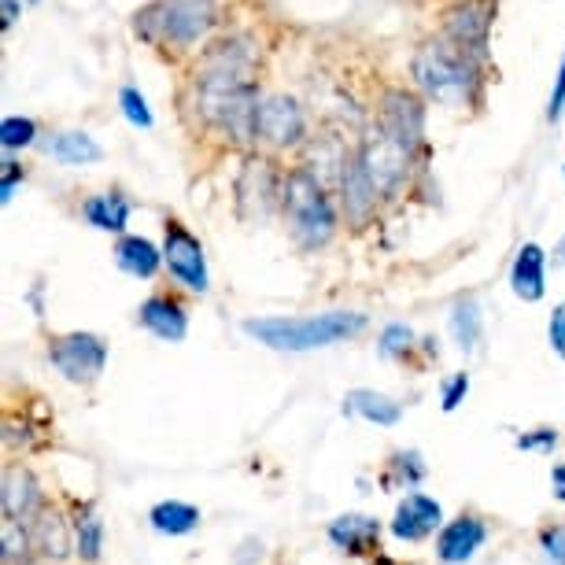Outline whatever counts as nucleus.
Segmentation results:
<instances>
[{
  "label": "nucleus",
  "mask_w": 565,
  "mask_h": 565,
  "mask_svg": "<svg viewBox=\"0 0 565 565\" xmlns=\"http://www.w3.org/2000/svg\"><path fill=\"white\" fill-rule=\"evenodd\" d=\"M510 289L525 303L543 300V292H547V252L540 244H525L518 252L514 266H510Z\"/></svg>",
  "instance_id": "18"
},
{
  "label": "nucleus",
  "mask_w": 565,
  "mask_h": 565,
  "mask_svg": "<svg viewBox=\"0 0 565 565\" xmlns=\"http://www.w3.org/2000/svg\"><path fill=\"white\" fill-rule=\"evenodd\" d=\"M344 411L355 414V418L370 422V425H396L403 418V407L385 392H373V388H351L344 396Z\"/></svg>",
  "instance_id": "21"
},
{
  "label": "nucleus",
  "mask_w": 565,
  "mask_h": 565,
  "mask_svg": "<svg viewBox=\"0 0 565 565\" xmlns=\"http://www.w3.org/2000/svg\"><path fill=\"white\" fill-rule=\"evenodd\" d=\"M359 163H362V170H366V178L373 181V189H377V196H392L403 181H407L414 152L407 145L392 141L388 134L377 130L366 145L359 148Z\"/></svg>",
  "instance_id": "8"
},
{
  "label": "nucleus",
  "mask_w": 565,
  "mask_h": 565,
  "mask_svg": "<svg viewBox=\"0 0 565 565\" xmlns=\"http://www.w3.org/2000/svg\"><path fill=\"white\" fill-rule=\"evenodd\" d=\"M130 211H134V204L122 193H97L82 204L85 222L104 233H122L126 222H130Z\"/></svg>",
  "instance_id": "23"
},
{
  "label": "nucleus",
  "mask_w": 565,
  "mask_h": 565,
  "mask_svg": "<svg viewBox=\"0 0 565 565\" xmlns=\"http://www.w3.org/2000/svg\"><path fill=\"white\" fill-rule=\"evenodd\" d=\"M326 536L351 558H381V521L370 514H340L329 521Z\"/></svg>",
  "instance_id": "15"
},
{
  "label": "nucleus",
  "mask_w": 565,
  "mask_h": 565,
  "mask_svg": "<svg viewBox=\"0 0 565 565\" xmlns=\"http://www.w3.org/2000/svg\"><path fill=\"white\" fill-rule=\"evenodd\" d=\"M307 134L303 108L292 97H263L259 111H255V141L270 145V148H292L300 145Z\"/></svg>",
  "instance_id": "9"
},
{
  "label": "nucleus",
  "mask_w": 565,
  "mask_h": 565,
  "mask_svg": "<svg viewBox=\"0 0 565 565\" xmlns=\"http://www.w3.org/2000/svg\"><path fill=\"white\" fill-rule=\"evenodd\" d=\"M74 554L85 565H97L104 554V521L93 507H82L74 518Z\"/></svg>",
  "instance_id": "26"
},
{
  "label": "nucleus",
  "mask_w": 565,
  "mask_h": 565,
  "mask_svg": "<svg viewBox=\"0 0 565 565\" xmlns=\"http://www.w3.org/2000/svg\"><path fill=\"white\" fill-rule=\"evenodd\" d=\"M45 152L56 159V163H71V167H82V163H97L104 156V148L93 141L89 134H78V130H63V134H52L45 141Z\"/></svg>",
  "instance_id": "24"
},
{
  "label": "nucleus",
  "mask_w": 565,
  "mask_h": 565,
  "mask_svg": "<svg viewBox=\"0 0 565 565\" xmlns=\"http://www.w3.org/2000/svg\"><path fill=\"white\" fill-rule=\"evenodd\" d=\"M377 130L388 134L392 141L407 145L411 152L422 148V134H425V108L422 100L414 97L407 89H388L381 97V119H377Z\"/></svg>",
  "instance_id": "10"
},
{
  "label": "nucleus",
  "mask_w": 565,
  "mask_h": 565,
  "mask_svg": "<svg viewBox=\"0 0 565 565\" xmlns=\"http://www.w3.org/2000/svg\"><path fill=\"white\" fill-rule=\"evenodd\" d=\"M38 141V122L34 119H23V115H8L4 122H0V145L8 148V152H15V148H26Z\"/></svg>",
  "instance_id": "29"
},
{
  "label": "nucleus",
  "mask_w": 565,
  "mask_h": 565,
  "mask_svg": "<svg viewBox=\"0 0 565 565\" xmlns=\"http://www.w3.org/2000/svg\"><path fill=\"white\" fill-rule=\"evenodd\" d=\"M281 207H285V222H289L292 241L300 244V248L315 252L333 241L337 207L311 170H292V174H285Z\"/></svg>",
  "instance_id": "4"
},
{
  "label": "nucleus",
  "mask_w": 565,
  "mask_h": 565,
  "mask_svg": "<svg viewBox=\"0 0 565 565\" xmlns=\"http://www.w3.org/2000/svg\"><path fill=\"white\" fill-rule=\"evenodd\" d=\"M370 565H403V562H396V558H388V554H381V558H373Z\"/></svg>",
  "instance_id": "41"
},
{
  "label": "nucleus",
  "mask_w": 565,
  "mask_h": 565,
  "mask_svg": "<svg viewBox=\"0 0 565 565\" xmlns=\"http://www.w3.org/2000/svg\"><path fill=\"white\" fill-rule=\"evenodd\" d=\"M115 263H119L126 274L145 277V281L159 274V266H167L163 252H159L148 237H122L115 244Z\"/></svg>",
  "instance_id": "22"
},
{
  "label": "nucleus",
  "mask_w": 565,
  "mask_h": 565,
  "mask_svg": "<svg viewBox=\"0 0 565 565\" xmlns=\"http://www.w3.org/2000/svg\"><path fill=\"white\" fill-rule=\"evenodd\" d=\"M562 174H565V167H562Z\"/></svg>",
  "instance_id": "44"
},
{
  "label": "nucleus",
  "mask_w": 565,
  "mask_h": 565,
  "mask_svg": "<svg viewBox=\"0 0 565 565\" xmlns=\"http://www.w3.org/2000/svg\"><path fill=\"white\" fill-rule=\"evenodd\" d=\"M340 193H344V211L348 218L362 226L373 207H377V189H373V181L366 178V170H362L359 156L344 159V170H340Z\"/></svg>",
  "instance_id": "20"
},
{
  "label": "nucleus",
  "mask_w": 565,
  "mask_h": 565,
  "mask_svg": "<svg viewBox=\"0 0 565 565\" xmlns=\"http://www.w3.org/2000/svg\"><path fill=\"white\" fill-rule=\"evenodd\" d=\"M466 392H469V373H455V377L444 385V399H440V403H444V411H447V414L458 411V403L466 399Z\"/></svg>",
  "instance_id": "35"
},
{
  "label": "nucleus",
  "mask_w": 565,
  "mask_h": 565,
  "mask_svg": "<svg viewBox=\"0 0 565 565\" xmlns=\"http://www.w3.org/2000/svg\"><path fill=\"white\" fill-rule=\"evenodd\" d=\"M0 551H4V562L8 565H26L34 562V540H30V525L23 521H0Z\"/></svg>",
  "instance_id": "28"
},
{
  "label": "nucleus",
  "mask_w": 565,
  "mask_h": 565,
  "mask_svg": "<svg viewBox=\"0 0 565 565\" xmlns=\"http://www.w3.org/2000/svg\"><path fill=\"white\" fill-rule=\"evenodd\" d=\"M137 326H145L148 333L159 337V340L178 344V340H185V333H189V311H185V303H181L178 296L156 292V296H148L141 307H137Z\"/></svg>",
  "instance_id": "16"
},
{
  "label": "nucleus",
  "mask_w": 565,
  "mask_h": 565,
  "mask_svg": "<svg viewBox=\"0 0 565 565\" xmlns=\"http://www.w3.org/2000/svg\"><path fill=\"white\" fill-rule=\"evenodd\" d=\"M370 326L366 315L359 311H326V315H303V318H244V337L259 340L274 351H315L340 344V340L359 337Z\"/></svg>",
  "instance_id": "2"
},
{
  "label": "nucleus",
  "mask_w": 565,
  "mask_h": 565,
  "mask_svg": "<svg viewBox=\"0 0 565 565\" xmlns=\"http://www.w3.org/2000/svg\"><path fill=\"white\" fill-rule=\"evenodd\" d=\"M215 19V0H152L137 12V34L159 49H193Z\"/></svg>",
  "instance_id": "5"
},
{
  "label": "nucleus",
  "mask_w": 565,
  "mask_h": 565,
  "mask_svg": "<svg viewBox=\"0 0 565 565\" xmlns=\"http://www.w3.org/2000/svg\"><path fill=\"white\" fill-rule=\"evenodd\" d=\"M484 540H488L484 518L473 514V510H462V514L447 521L440 529V536H436V558L444 565H466L484 547Z\"/></svg>",
  "instance_id": "13"
},
{
  "label": "nucleus",
  "mask_w": 565,
  "mask_h": 565,
  "mask_svg": "<svg viewBox=\"0 0 565 565\" xmlns=\"http://www.w3.org/2000/svg\"><path fill=\"white\" fill-rule=\"evenodd\" d=\"M554 255H558V263H565V241H562V248H558V252H554Z\"/></svg>",
  "instance_id": "42"
},
{
  "label": "nucleus",
  "mask_w": 565,
  "mask_h": 565,
  "mask_svg": "<svg viewBox=\"0 0 565 565\" xmlns=\"http://www.w3.org/2000/svg\"><path fill=\"white\" fill-rule=\"evenodd\" d=\"M451 333H455L458 348H462V351H473L477 344H481V303H477L473 296H466V300L455 303Z\"/></svg>",
  "instance_id": "27"
},
{
  "label": "nucleus",
  "mask_w": 565,
  "mask_h": 565,
  "mask_svg": "<svg viewBox=\"0 0 565 565\" xmlns=\"http://www.w3.org/2000/svg\"><path fill=\"white\" fill-rule=\"evenodd\" d=\"M547 337H551V348L565 359V303L554 307L551 326H547Z\"/></svg>",
  "instance_id": "37"
},
{
  "label": "nucleus",
  "mask_w": 565,
  "mask_h": 565,
  "mask_svg": "<svg viewBox=\"0 0 565 565\" xmlns=\"http://www.w3.org/2000/svg\"><path fill=\"white\" fill-rule=\"evenodd\" d=\"M148 521L163 536H189L200 525V510L193 503H181V499H163V503L148 510Z\"/></svg>",
  "instance_id": "25"
},
{
  "label": "nucleus",
  "mask_w": 565,
  "mask_h": 565,
  "mask_svg": "<svg viewBox=\"0 0 565 565\" xmlns=\"http://www.w3.org/2000/svg\"><path fill=\"white\" fill-rule=\"evenodd\" d=\"M30 540L41 562H67L74 554V521H67L56 507H45L30 521Z\"/></svg>",
  "instance_id": "17"
},
{
  "label": "nucleus",
  "mask_w": 565,
  "mask_h": 565,
  "mask_svg": "<svg viewBox=\"0 0 565 565\" xmlns=\"http://www.w3.org/2000/svg\"><path fill=\"white\" fill-rule=\"evenodd\" d=\"M163 259L167 270L178 285H185L189 292L204 296L211 289V274H207V255L196 233H189L178 218L163 222Z\"/></svg>",
  "instance_id": "7"
},
{
  "label": "nucleus",
  "mask_w": 565,
  "mask_h": 565,
  "mask_svg": "<svg viewBox=\"0 0 565 565\" xmlns=\"http://www.w3.org/2000/svg\"><path fill=\"white\" fill-rule=\"evenodd\" d=\"M565 111V60H562V71H558V82H554V93H551V108H547V119L558 122Z\"/></svg>",
  "instance_id": "38"
},
{
  "label": "nucleus",
  "mask_w": 565,
  "mask_h": 565,
  "mask_svg": "<svg viewBox=\"0 0 565 565\" xmlns=\"http://www.w3.org/2000/svg\"><path fill=\"white\" fill-rule=\"evenodd\" d=\"M281 189H285V178L277 174L270 159H248L237 178V204L244 215H266L274 207V200H281Z\"/></svg>",
  "instance_id": "12"
},
{
  "label": "nucleus",
  "mask_w": 565,
  "mask_h": 565,
  "mask_svg": "<svg viewBox=\"0 0 565 565\" xmlns=\"http://www.w3.org/2000/svg\"><path fill=\"white\" fill-rule=\"evenodd\" d=\"M26 565H52V562H41V558H34V562H26Z\"/></svg>",
  "instance_id": "43"
},
{
  "label": "nucleus",
  "mask_w": 565,
  "mask_h": 565,
  "mask_svg": "<svg viewBox=\"0 0 565 565\" xmlns=\"http://www.w3.org/2000/svg\"><path fill=\"white\" fill-rule=\"evenodd\" d=\"M540 547H543V554H547V562L565 565V521L562 525H547L540 532Z\"/></svg>",
  "instance_id": "33"
},
{
  "label": "nucleus",
  "mask_w": 565,
  "mask_h": 565,
  "mask_svg": "<svg viewBox=\"0 0 565 565\" xmlns=\"http://www.w3.org/2000/svg\"><path fill=\"white\" fill-rule=\"evenodd\" d=\"M411 348H414L411 326L392 322V326L385 329V333H381V355H385V359H407V355H411Z\"/></svg>",
  "instance_id": "30"
},
{
  "label": "nucleus",
  "mask_w": 565,
  "mask_h": 565,
  "mask_svg": "<svg viewBox=\"0 0 565 565\" xmlns=\"http://www.w3.org/2000/svg\"><path fill=\"white\" fill-rule=\"evenodd\" d=\"M26 174H23V167L15 163V159H4V174H0V200H12V193H15V185L23 181Z\"/></svg>",
  "instance_id": "36"
},
{
  "label": "nucleus",
  "mask_w": 565,
  "mask_h": 565,
  "mask_svg": "<svg viewBox=\"0 0 565 565\" xmlns=\"http://www.w3.org/2000/svg\"><path fill=\"white\" fill-rule=\"evenodd\" d=\"M444 507L436 503L433 495L425 492H407L399 499L396 514H392V536L396 540H407V543H422L429 540L436 529H444Z\"/></svg>",
  "instance_id": "14"
},
{
  "label": "nucleus",
  "mask_w": 565,
  "mask_h": 565,
  "mask_svg": "<svg viewBox=\"0 0 565 565\" xmlns=\"http://www.w3.org/2000/svg\"><path fill=\"white\" fill-rule=\"evenodd\" d=\"M488 26H492V19H488L484 4H458L447 12V38L458 41L466 52H473L477 60L488 49Z\"/></svg>",
  "instance_id": "19"
},
{
  "label": "nucleus",
  "mask_w": 565,
  "mask_h": 565,
  "mask_svg": "<svg viewBox=\"0 0 565 565\" xmlns=\"http://www.w3.org/2000/svg\"><path fill=\"white\" fill-rule=\"evenodd\" d=\"M414 82L422 85L425 97L462 108V104L473 100L481 71H477L473 52H466L451 38H436L425 41L418 56H414Z\"/></svg>",
  "instance_id": "3"
},
{
  "label": "nucleus",
  "mask_w": 565,
  "mask_h": 565,
  "mask_svg": "<svg viewBox=\"0 0 565 565\" xmlns=\"http://www.w3.org/2000/svg\"><path fill=\"white\" fill-rule=\"evenodd\" d=\"M196 111L207 126L230 134L233 141H255L259 89L252 78V49L244 41H222L204 56L193 78Z\"/></svg>",
  "instance_id": "1"
},
{
  "label": "nucleus",
  "mask_w": 565,
  "mask_h": 565,
  "mask_svg": "<svg viewBox=\"0 0 565 565\" xmlns=\"http://www.w3.org/2000/svg\"><path fill=\"white\" fill-rule=\"evenodd\" d=\"M551 488H554V499L565 503V462H558L551 469Z\"/></svg>",
  "instance_id": "39"
},
{
  "label": "nucleus",
  "mask_w": 565,
  "mask_h": 565,
  "mask_svg": "<svg viewBox=\"0 0 565 565\" xmlns=\"http://www.w3.org/2000/svg\"><path fill=\"white\" fill-rule=\"evenodd\" d=\"M49 507L45 492H41V481L34 477V469L23 462L4 466V484H0V514L8 521H23L30 525L41 510Z\"/></svg>",
  "instance_id": "11"
},
{
  "label": "nucleus",
  "mask_w": 565,
  "mask_h": 565,
  "mask_svg": "<svg viewBox=\"0 0 565 565\" xmlns=\"http://www.w3.org/2000/svg\"><path fill=\"white\" fill-rule=\"evenodd\" d=\"M119 104H122V115L134 126H141V130H148V126H152V111H148V100L134 89V85H126V89L119 93Z\"/></svg>",
  "instance_id": "31"
},
{
  "label": "nucleus",
  "mask_w": 565,
  "mask_h": 565,
  "mask_svg": "<svg viewBox=\"0 0 565 565\" xmlns=\"http://www.w3.org/2000/svg\"><path fill=\"white\" fill-rule=\"evenodd\" d=\"M388 466H392V473H399V481L407 484V488H414L425 477V466H422L418 451H396Z\"/></svg>",
  "instance_id": "32"
},
{
  "label": "nucleus",
  "mask_w": 565,
  "mask_h": 565,
  "mask_svg": "<svg viewBox=\"0 0 565 565\" xmlns=\"http://www.w3.org/2000/svg\"><path fill=\"white\" fill-rule=\"evenodd\" d=\"M15 15H19V4H15V0H4V26H12Z\"/></svg>",
  "instance_id": "40"
},
{
  "label": "nucleus",
  "mask_w": 565,
  "mask_h": 565,
  "mask_svg": "<svg viewBox=\"0 0 565 565\" xmlns=\"http://www.w3.org/2000/svg\"><path fill=\"white\" fill-rule=\"evenodd\" d=\"M521 451H554V444H558V429H532L525 436H518L514 440Z\"/></svg>",
  "instance_id": "34"
},
{
  "label": "nucleus",
  "mask_w": 565,
  "mask_h": 565,
  "mask_svg": "<svg viewBox=\"0 0 565 565\" xmlns=\"http://www.w3.org/2000/svg\"><path fill=\"white\" fill-rule=\"evenodd\" d=\"M49 362L56 366L71 385H93L100 381L104 366H108V340L97 333H56L49 337Z\"/></svg>",
  "instance_id": "6"
}]
</instances>
